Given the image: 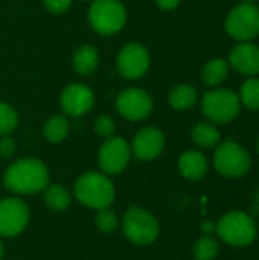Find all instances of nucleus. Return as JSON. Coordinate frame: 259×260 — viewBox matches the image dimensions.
<instances>
[{"label":"nucleus","instance_id":"f257e3e1","mask_svg":"<svg viewBox=\"0 0 259 260\" xmlns=\"http://www.w3.org/2000/svg\"><path fill=\"white\" fill-rule=\"evenodd\" d=\"M3 181L14 193L32 195L49 186V171L38 158H21L6 169Z\"/></svg>","mask_w":259,"mask_h":260},{"label":"nucleus","instance_id":"f03ea898","mask_svg":"<svg viewBox=\"0 0 259 260\" xmlns=\"http://www.w3.org/2000/svg\"><path fill=\"white\" fill-rule=\"evenodd\" d=\"M75 197L90 209H107L114 200V186L104 174L87 172L76 180Z\"/></svg>","mask_w":259,"mask_h":260},{"label":"nucleus","instance_id":"7ed1b4c3","mask_svg":"<svg viewBox=\"0 0 259 260\" xmlns=\"http://www.w3.org/2000/svg\"><path fill=\"white\" fill-rule=\"evenodd\" d=\"M127 21V9L119 0H93L89 9V23L101 35H114Z\"/></svg>","mask_w":259,"mask_h":260},{"label":"nucleus","instance_id":"20e7f679","mask_svg":"<svg viewBox=\"0 0 259 260\" xmlns=\"http://www.w3.org/2000/svg\"><path fill=\"white\" fill-rule=\"evenodd\" d=\"M215 230L221 241L234 247L250 245L258 233L252 216L244 212L226 213L215 225Z\"/></svg>","mask_w":259,"mask_h":260},{"label":"nucleus","instance_id":"39448f33","mask_svg":"<svg viewBox=\"0 0 259 260\" xmlns=\"http://www.w3.org/2000/svg\"><path fill=\"white\" fill-rule=\"evenodd\" d=\"M241 110V101L237 93L226 88H215L205 94L202 102L203 114L215 123L232 122Z\"/></svg>","mask_w":259,"mask_h":260},{"label":"nucleus","instance_id":"423d86ee","mask_svg":"<svg viewBox=\"0 0 259 260\" xmlns=\"http://www.w3.org/2000/svg\"><path fill=\"white\" fill-rule=\"evenodd\" d=\"M122 229L125 236L137 245L153 244L159 236L157 219L148 210L140 207H131L127 210L124 215Z\"/></svg>","mask_w":259,"mask_h":260},{"label":"nucleus","instance_id":"0eeeda50","mask_svg":"<svg viewBox=\"0 0 259 260\" xmlns=\"http://www.w3.org/2000/svg\"><path fill=\"white\" fill-rule=\"evenodd\" d=\"M214 165L221 175L237 178L249 172L252 158L241 145L235 142H224L215 151Z\"/></svg>","mask_w":259,"mask_h":260},{"label":"nucleus","instance_id":"6e6552de","mask_svg":"<svg viewBox=\"0 0 259 260\" xmlns=\"http://www.w3.org/2000/svg\"><path fill=\"white\" fill-rule=\"evenodd\" d=\"M224 26L232 38L250 41L259 35V9L253 3H241L229 12Z\"/></svg>","mask_w":259,"mask_h":260},{"label":"nucleus","instance_id":"1a4fd4ad","mask_svg":"<svg viewBox=\"0 0 259 260\" xmlns=\"http://www.w3.org/2000/svg\"><path fill=\"white\" fill-rule=\"evenodd\" d=\"M151 56L148 49L140 43H128L125 44L116 59L118 72L125 79H139L150 69Z\"/></svg>","mask_w":259,"mask_h":260},{"label":"nucleus","instance_id":"9d476101","mask_svg":"<svg viewBox=\"0 0 259 260\" xmlns=\"http://www.w3.org/2000/svg\"><path fill=\"white\" fill-rule=\"evenodd\" d=\"M116 110L127 120H143L153 111V99L145 90L131 87L119 93L116 99Z\"/></svg>","mask_w":259,"mask_h":260},{"label":"nucleus","instance_id":"9b49d317","mask_svg":"<svg viewBox=\"0 0 259 260\" xmlns=\"http://www.w3.org/2000/svg\"><path fill=\"white\" fill-rule=\"evenodd\" d=\"M131 158V146L121 137H108L99 149L98 163L105 174L122 172Z\"/></svg>","mask_w":259,"mask_h":260},{"label":"nucleus","instance_id":"f8f14e48","mask_svg":"<svg viewBox=\"0 0 259 260\" xmlns=\"http://www.w3.org/2000/svg\"><path fill=\"white\" fill-rule=\"evenodd\" d=\"M29 221V209L18 198L0 201V236L11 238L21 233Z\"/></svg>","mask_w":259,"mask_h":260},{"label":"nucleus","instance_id":"ddd939ff","mask_svg":"<svg viewBox=\"0 0 259 260\" xmlns=\"http://www.w3.org/2000/svg\"><path fill=\"white\" fill-rule=\"evenodd\" d=\"M61 108L66 114L79 117L89 113L95 105V94L90 87L82 82H72L66 85L60 96Z\"/></svg>","mask_w":259,"mask_h":260},{"label":"nucleus","instance_id":"4468645a","mask_svg":"<svg viewBox=\"0 0 259 260\" xmlns=\"http://www.w3.org/2000/svg\"><path fill=\"white\" fill-rule=\"evenodd\" d=\"M165 148V136L159 128L148 126L140 129L131 145V154L136 155V158L148 161L157 158Z\"/></svg>","mask_w":259,"mask_h":260},{"label":"nucleus","instance_id":"2eb2a0df","mask_svg":"<svg viewBox=\"0 0 259 260\" xmlns=\"http://www.w3.org/2000/svg\"><path fill=\"white\" fill-rule=\"evenodd\" d=\"M231 66L246 76L259 75V46L244 41L238 44L231 53Z\"/></svg>","mask_w":259,"mask_h":260},{"label":"nucleus","instance_id":"dca6fc26","mask_svg":"<svg viewBox=\"0 0 259 260\" xmlns=\"http://www.w3.org/2000/svg\"><path fill=\"white\" fill-rule=\"evenodd\" d=\"M179 169L188 180H202L208 172V160L198 151H186L179 158Z\"/></svg>","mask_w":259,"mask_h":260},{"label":"nucleus","instance_id":"f3484780","mask_svg":"<svg viewBox=\"0 0 259 260\" xmlns=\"http://www.w3.org/2000/svg\"><path fill=\"white\" fill-rule=\"evenodd\" d=\"M72 61H73V69L78 75L89 76L96 70L99 64V53L93 46L84 44L75 50Z\"/></svg>","mask_w":259,"mask_h":260},{"label":"nucleus","instance_id":"a211bd4d","mask_svg":"<svg viewBox=\"0 0 259 260\" xmlns=\"http://www.w3.org/2000/svg\"><path fill=\"white\" fill-rule=\"evenodd\" d=\"M229 75V64L223 58L211 59L202 70V79L208 87H217L226 81Z\"/></svg>","mask_w":259,"mask_h":260},{"label":"nucleus","instance_id":"6ab92c4d","mask_svg":"<svg viewBox=\"0 0 259 260\" xmlns=\"http://www.w3.org/2000/svg\"><path fill=\"white\" fill-rule=\"evenodd\" d=\"M197 102V90L189 84H179L169 93V104L177 111H185Z\"/></svg>","mask_w":259,"mask_h":260},{"label":"nucleus","instance_id":"aec40b11","mask_svg":"<svg viewBox=\"0 0 259 260\" xmlns=\"http://www.w3.org/2000/svg\"><path fill=\"white\" fill-rule=\"evenodd\" d=\"M191 136H192L194 143L200 148H205V149L215 148L220 143V131L215 128V125H212L209 122L197 123L192 128Z\"/></svg>","mask_w":259,"mask_h":260},{"label":"nucleus","instance_id":"412c9836","mask_svg":"<svg viewBox=\"0 0 259 260\" xmlns=\"http://www.w3.org/2000/svg\"><path fill=\"white\" fill-rule=\"evenodd\" d=\"M69 122L64 116L55 114L50 116L43 126V134L46 137L47 142L50 143H60L63 140H66V137L69 136Z\"/></svg>","mask_w":259,"mask_h":260},{"label":"nucleus","instance_id":"4be33fe9","mask_svg":"<svg viewBox=\"0 0 259 260\" xmlns=\"http://www.w3.org/2000/svg\"><path fill=\"white\" fill-rule=\"evenodd\" d=\"M44 201L47 207H50L52 210L63 212L70 204V193L67 192L66 187L60 184H52L44 189Z\"/></svg>","mask_w":259,"mask_h":260},{"label":"nucleus","instance_id":"5701e85b","mask_svg":"<svg viewBox=\"0 0 259 260\" xmlns=\"http://www.w3.org/2000/svg\"><path fill=\"white\" fill-rule=\"evenodd\" d=\"M240 101L250 110H259V78L252 76L243 84Z\"/></svg>","mask_w":259,"mask_h":260},{"label":"nucleus","instance_id":"b1692460","mask_svg":"<svg viewBox=\"0 0 259 260\" xmlns=\"http://www.w3.org/2000/svg\"><path fill=\"white\" fill-rule=\"evenodd\" d=\"M192 253L197 260H214L218 254V242L209 236L200 238L194 244Z\"/></svg>","mask_w":259,"mask_h":260},{"label":"nucleus","instance_id":"393cba45","mask_svg":"<svg viewBox=\"0 0 259 260\" xmlns=\"http://www.w3.org/2000/svg\"><path fill=\"white\" fill-rule=\"evenodd\" d=\"M17 123H18V114L14 110V107L0 101V137L12 133L17 128Z\"/></svg>","mask_w":259,"mask_h":260},{"label":"nucleus","instance_id":"a878e982","mask_svg":"<svg viewBox=\"0 0 259 260\" xmlns=\"http://www.w3.org/2000/svg\"><path fill=\"white\" fill-rule=\"evenodd\" d=\"M96 225L101 232L104 233H111L116 230L118 227V218L114 215V212L107 209H101L99 213L96 215Z\"/></svg>","mask_w":259,"mask_h":260},{"label":"nucleus","instance_id":"bb28decb","mask_svg":"<svg viewBox=\"0 0 259 260\" xmlns=\"http://www.w3.org/2000/svg\"><path fill=\"white\" fill-rule=\"evenodd\" d=\"M95 131L101 137H105V139L111 137L113 133H114V122H113V119L110 116H105V114L96 117V120H95Z\"/></svg>","mask_w":259,"mask_h":260},{"label":"nucleus","instance_id":"cd10ccee","mask_svg":"<svg viewBox=\"0 0 259 260\" xmlns=\"http://www.w3.org/2000/svg\"><path fill=\"white\" fill-rule=\"evenodd\" d=\"M43 2H44V6H46V9L49 12H52V14H63V12H66L70 8L73 0H43Z\"/></svg>","mask_w":259,"mask_h":260},{"label":"nucleus","instance_id":"c85d7f7f","mask_svg":"<svg viewBox=\"0 0 259 260\" xmlns=\"http://www.w3.org/2000/svg\"><path fill=\"white\" fill-rule=\"evenodd\" d=\"M15 152V142L9 136H2L0 139V157L9 158Z\"/></svg>","mask_w":259,"mask_h":260},{"label":"nucleus","instance_id":"c756f323","mask_svg":"<svg viewBox=\"0 0 259 260\" xmlns=\"http://www.w3.org/2000/svg\"><path fill=\"white\" fill-rule=\"evenodd\" d=\"M180 0H156V5L163 11H172L179 6Z\"/></svg>","mask_w":259,"mask_h":260},{"label":"nucleus","instance_id":"7c9ffc66","mask_svg":"<svg viewBox=\"0 0 259 260\" xmlns=\"http://www.w3.org/2000/svg\"><path fill=\"white\" fill-rule=\"evenodd\" d=\"M202 230H203L205 233H211V232H214V230H215V225H214L212 222L206 221V222H203V224H202Z\"/></svg>","mask_w":259,"mask_h":260},{"label":"nucleus","instance_id":"2f4dec72","mask_svg":"<svg viewBox=\"0 0 259 260\" xmlns=\"http://www.w3.org/2000/svg\"><path fill=\"white\" fill-rule=\"evenodd\" d=\"M253 204H255L256 207H259V190L255 193V203H253Z\"/></svg>","mask_w":259,"mask_h":260},{"label":"nucleus","instance_id":"473e14b6","mask_svg":"<svg viewBox=\"0 0 259 260\" xmlns=\"http://www.w3.org/2000/svg\"><path fill=\"white\" fill-rule=\"evenodd\" d=\"M3 253H5V250H3V244H2V241H0V259L3 257Z\"/></svg>","mask_w":259,"mask_h":260},{"label":"nucleus","instance_id":"72a5a7b5","mask_svg":"<svg viewBox=\"0 0 259 260\" xmlns=\"http://www.w3.org/2000/svg\"><path fill=\"white\" fill-rule=\"evenodd\" d=\"M243 2H244V3H253L255 0H243Z\"/></svg>","mask_w":259,"mask_h":260},{"label":"nucleus","instance_id":"f704fd0d","mask_svg":"<svg viewBox=\"0 0 259 260\" xmlns=\"http://www.w3.org/2000/svg\"><path fill=\"white\" fill-rule=\"evenodd\" d=\"M256 149H258V154H259V137H258V143H256Z\"/></svg>","mask_w":259,"mask_h":260},{"label":"nucleus","instance_id":"c9c22d12","mask_svg":"<svg viewBox=\"0 0 259 260\" xmlns=\"http://www.w3.org/2000/svg\"><path fill=\"white\" fill-rule=\"evenodd\" d=\"M89 2H93V0H89Z\"/></svg>","mask_w":259,"mask_h":260},{"label":"nucleus","instance_id":"e433bc0d","mask_svg":"<svg viewBox=\"0 0 259 260\" xmlns=\"http://www.w3.org/2000/svg\"><path fill=\"white\" fill-rule=\"evenodd\" d=\"M258 227H259V225H258Z\"/></svg>","mask_w":259,"mask_h":260}]
</instances>
